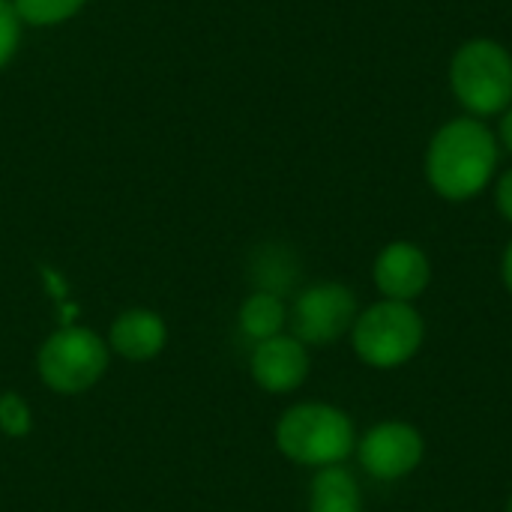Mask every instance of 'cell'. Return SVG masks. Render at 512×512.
<instances>
[{
	"mask_svg": "<svg viewBox=\"0 0 512 512\" xmlns=\"http://www.w3.org/2000/svg\"><path fill=\"white\" fill-rule=\"evenodd\" d=\"M498 165V141L477 117H456L444 123L426 153V174L432 189L450 201L480 195Z\"/></svg>",
	"mask_w": 512,
	"mask_h": 512,
	"instance_id": "cell-1",
	"label": "cell"
},
{
	"mask_svg": "<svg viewBox=\"0 0 512 512\" xmlns=\"http://www.w3.org/2000/svg\"><path fill=\"white\" fill-rule=\"evenodd\" d=\"M279 450L297 465L330 468L354 450V426L348 414L333 405L309 402L291 408L276 429Z\"/></svg>",
	"mask_w": 512,
	"mask_h": 512,
	"instance_id": "cell-2",
	"label": "cell"
},
{
	"mask_svg": "<svg viewBox=\"0 0 512 512\" xmlns=\"http://www.w3.org/2000/svg\"><path fill=\"white\" fill-rule=\"evenodd\" d=\"M450 84L456 99L474 114L489 117L512 105V57L495 39L465 42L450 63Z\"/></svg>",
	"mask_w": 512,
	"mask_h": 512,
	"instance_id": "cell-3",
	"label": "cell"
},
{
	"mask_svg": "<svg viewBox=\"0 0 512 512\" xmlns=\"http://www.w3.org/2000/svg\"><path fill=\"white\" fill-rule=\"evenodd\" d=\"M423 333V318L411 303L384 300L354 321V351L375 369H396L420 351Z\"/></svg>",
	"mask_w": 512,
	"mask_h": 512,
	"instance_id": "cell-4",
	"label": "cell"
},
{
	"mask_svg": "<svg viewBox=\"0 0 512 512\" xmlns=\"http://www.w3.org/2000/svg\"><path fill=\"white\" fill-rule=\"evenodd\" d=\"M108 369L102 339L84 327H66L45 339L39 351V378L63 396L90 390Z\"/></svg>",
	"mask_w": 512,
	"mask_h": 512,
	"instance_id": "cell-5",
	"label": "cell"
},
{
	"mask_svg": "<svg viewBox=\"0 0 512 512\" xmlns=\"http://www.w3.org/2000/svg\"><path fill=\"white\" fill-rule=\"evenodd\" d=\"M357 321V300L351 288L339 282H321L306 288L291 312L294 339L303 345H330Z\"/></svg>",
	"mask_w": 512,
	"mask_h": 512,
	"instance_id": "cell-6",
	"label": "cell"
},
{
	"mask_svg": "<svg viewBox=\"0 0 512 512\" xmlns=\"http://www.w3.org/2000/svg\"><path fill=\"white\" fill-rule=\"evenodd\" d=\"M423 459V435L408 423H381L360 441V462L375 480H402Z\"/></svg>",
	"mask_w": 512,
	"mask_h": 512,
	"instance_id": "cell-7",
	"label": "cell"
},
{
	"mask_svg": "<svg viewBox=\"0 0 512 512\" xmlns=\"http://www.w3.org/2000/svg\"><path fill=\"white\" fill-rule=\"evenodd\" d=\"M429 276H432V267H429L426 252L405 240L390 243L375 261V285L381 288L387 300L411 303L414 297L426 291Z\"/></svg>",
	"mask_w": 512,
	"mask_h": 512,
	"instance_id": "cell-8",
	"label": "cell"
},
{
	"mask_svg": "<svg viewBox=\"0 0 512 512\" xmlns=\"http://www.w3.org/2000/svg\"><path fill=\"white\" fill-rule=\"evenodd\" d=\"M252 375L267 393H288L309 375L306 345L294 336H273L252 351Z\"/></svg>",
	"mask_w": 512,
	"mask_h": 512,
	"instance_id": "cell-9",
	"label": "cell"
},
{
	"mask_svg": "<svg viewBox=\"0 0 512 512\" xmlns=\"http://www.w3.org/2000/svg\"><path fill=\"white\" fill-rule=\"evenodd\" d=\"M165 321L156 312L132 309L123 312L111 327V345L126 360H150L165 345Z\"/></svg>",
	"mask_w": 512,
	"mask_h": 512,
	"instance_id": "cell-10",
	"label": "cell"
},
{
	"mask_svg": "<svg viewBox=\"0 0 512 512\" xmlns=\"http://www.w3.org/2000/svg\"><path fill=\"white\" fill-rule=\"evenodd\" d=\"M309 512H363L357 480L339 465L321 468L312 483Z\"/></svg>",
	"mask_w": 512,
	"mask_h": 512,
	"instance_id": "cell-11",
	"label": "cell"
},
{
	"mask_svg": "<svg viewBox=\"0 0 512 512\" xmlns=\"http://www.w3.org/2000/svg\"><path fill=\"white\" fill-rule=\"evenodd\" d=\"M240 327L255 342H267V339L279 336V330L285 327L282 300L273 297V294H264V291L252 294L240 309Z\"/></svg>",
	"mask_w": 512,
	"mask_h": 512,
	"instance_id": "cell-12",
	"label": "cell"
},
{
	"mask_svg": "<svg viewBox=\"0 0 512 512\" xmlns=\"http://www.w3.org/2000/svg\"><path fill=\"white\" fill-rule=\"evenodd\" d=\"M252 279L258 282V288L264 294L279 297L294 282V264H291L288 252L285 249H276V246L261 249L258 258L252 261Z\"/></svg>",
	"mask_w": 512,
	"mask_h": 512,
	"instance_id": "cell-13",
	"label": "cell"
},
{
	"mask_svg": "<svg viewBox=\"0 0 512 512\" xmlns=\"http://www.w3.org/2000/svg\"><path fill=\"white\" fill-rule=\"evenodd\" d=\"M84 0H12L21 21L30 24H60L81 9Z\"/></svg>",
	"mask_w": 512,
	"mask_h": 512,
	"instance_id": "cell-14",
	"label": "cell"
},
{
	"mask_svg": "<svg viewBox=\"0 0 512 512\" xmlns=\"http://www.w3.org/2000/svg\"><path fill=\"white\" fill-rule=\"evenodd\" d=\"M0 429L9 438H21L30 432V408L21 396H15V393L0 396Z\"/></svg>",
	"mask_w": 512,
	"mask_h": 512,
	"instance_id": "cell-15",
	"label": "cell"
},
{
	"mask_svg": "<svg viewBox=\"0 0 512 512\" xmlns=\"http://www.w3.org/2000/svg\"><path fill=\"white\" fill-rule=\"evenodd\" d=\"M18 12L9 0H0V66L12 57L15 45H18Z\"/></svg>",
	"mask_w": 512,
	"mask_h": 512,
	"instance_id": "cell-16",
	"label": "cell"
},
{
	"mask_svg": "<svg viewBox=\"0 0 512 512\" xmlns=\"http://www.w3.org/2000/svg\"><path fill=\"white\" fill-rule=\"evenodd\" d=\"M498 210L504 213V219L512 222V171H507L501 180H498Z\"/></svg>",
	"mask_w": 512,
	"mask_h": 512,
	"instance_id": "cell-17",
	"label": "cell"
},
{
	"mask_svg": "<svg viewBox=\"0 0 512 512\" xmlns=\"http://www.w3.org/2000/svg\"><path fill=\"white\" fill-rule=\"evenodd\" d=\"M501 141L507 144V150H512V105L501 117Z\"/></svg>",
	"mask_w": 512,
	"mask_h": 512,
	"instance_id": "cell-18",
	"label": "cell"
},
{
	"mask_svg": "<svg viewBox=\"0 0 512 512\" xmlns=\"http://www.w3.org/2000/svg\"><path fill=\"white\" fill-rule=\"evenodd\" d=\"M504 282H507V288L512 291V243L510 249H507V255H504Z\"/></svg>",
	"mask_w": 512,
	"mask_h": 512,
	"instance_id": "cell-19",
	"label": "cell"
},
{
	"mask_svg": "<svg viewBox=\"0 0 512 512\" xmlns=\"http://www.w3.org/2000/svg\"><path fill=\"white\" fill-rule=\"evenodd\" d=\"M507 512H512V498H510V510H507Z\"/></svg>",
	"mask_w": 512,
	"mask_h": 512,
	"instance_id": "cell-20",
	"label": "cell"
}]
</instances>
